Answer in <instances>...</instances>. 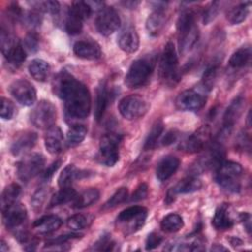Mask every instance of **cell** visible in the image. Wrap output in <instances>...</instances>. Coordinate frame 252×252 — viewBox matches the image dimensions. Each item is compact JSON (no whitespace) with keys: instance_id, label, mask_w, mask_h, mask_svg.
I'll return each instance as SVG.
<instances>
[{"instance_id":"1","label":"cell","mask_w":252,"mask_h":252,"mask_svg":"<svg viewBox=\"0 0 252 252\" xmlns=\"http://www.w3.org/2000/svg\"><path fill=\"white\" fill-rule=\"evenodd\" d=\"M54 94L64 100L66 115L70 118L84 119L91 110L89 89L67 71L60 72L53 80Z\"/></svg>"},{"instance_id":"2","label":"cell","mask_w":252,"mask_h":252,"mask_svg":"<svg viewBox=\"0 0 252 252\" xmlns=\"http://www.w3.org/2000/svg\"><path fill=\"white\" fill-rule=\"evenodd\" d=\"M157 63L155 53L146 54L136 59L130 66L126 76L125 84L130 89H136L145 86L150 80Z\"/></svg>"},{"instance_id":"3","label":"cell","mask_w":252,"mask_h":252,"mask_svg":"<svg viewBox=\"0 0 252 252\" xmlns=\"http://www.w3.org/2000/svg\"><path fill=\"white\" fill-rule=\"evenodd\" d=\"M243 173L242 166L234 161L223 160L216 169V182L228 193H237L240 191V177Z\"/></svg>"},{"instance_id":"4","label":"cell","mask_w":252,"mask_h":252,"mask_svg":"<svg viewBox=\"0 0 252 252\" xmlns=\"http://www.w3.org/2000/svg\"><path fill=\"white\" fill-rule=\"evenodd\" d=\"M148 210L142 206H132L123 210L116 218V224L125 235L139 230L145 223Z\"/></svg>"},{"instance_id":"5","label":"cell","mask_w":252,"mask_h":252,"mask_svg":"<svg viewBox=\"0 0 252 252\" xmlns=\"http://www.w3.org/2000/svg\"><path fill=\"white\" fill-rule=\"evenodd\" d=\"M1 51L8 64L13 68L20 67L27 57V51L24 45L14 36L10 35L3 28L0 32Z\"/></svg>"},{"instance_id":"6","label":"cell","mask_w":252,"mask_h":252,"mask_svg":"<svg viewBox=\"0 0 252 252\" xmlns=\"http://www.w3.org/2000/svg\"><path fill=\"white\" fill-rule=\"evenodd\" d=\"M178 58L175 46L171 41H168L162 51L159 62V74L161 79L169 84H174L179 80Z\"/></svg>"},{"instance_id":"7","label":"cell","mask_w":252,"mask_h":252,"mask_svg":"<svg viewBox=\"0 0 252 252\" xmlns=\"http://www.w3.org/2000/svg\"><path fill=\"white\" fill-rule=\"evenodd\" d=\"M122 137L119 134L108 133L100 139L97 159L106 166H113L119 159V144Z\"/></svg>"},{"instance_id":"8","label":"cell","mask_w":252,"mask_h":252,"mask_svg":"<svg viewBox=\"0 0 252 252\" xmlns=\"http://www.w3.org/2000/svg\"><path fill=\"white\" fill-rule=\"evenodd\" d=\"M44 162V157L40 154L32 153L25 156L17 163V174L19 179L23 182L30 181L42 170Z\"/></svg>"},{"instance_id":"9","label":"cell","mask_w":252,"mask_h":252,"mask_svg":"<svg viewBox=\"0 0 252 252\" xmlns=\"http://www.w3.org/2000/svg\"><path fill=\"white\" fill-rule=\"evenodd\" d=\"M31 122L38 129H48L56 120V108L48 100L39 101L32 110Z\"/></svg>"},{"instance_id":"10","label":"cell","mask_w":252,"mask_h":252,"mask_svg":"<svg viewBox=\"0 0 252 252\" xmlns=\"http://www.w3.org/2000/svg\"><path fill=\"white\" fill-rule=\"evenodd\" d=\"M118 110L125 119L133 120L145 115L148 110V103L142 96L131 94L119 101Z\"/></svg>"},{"instance_id":"11","label":"cell","mask_w":252,"mask_h":252,"mask_svg":"<svg viewBox=\"0 0 252 252\" xmlns=\"http://www.w3.org/2000/svg\"><path fill=\"white\" fill-rule=\"evenodd\" d=\"M120 26V18L114 8L104 6L95 18V27L98 32L104 36L112 34Z\"/></svg>"},{"instance_id":"12","label":"cell","mask_w":252,"mask_h":252,"mask_svg":"<svg viewBox=\"0 0 252 252\" xmlns=\"http://www.w3.org/2000/svg\"><path fill=\"white\" fill-rule=\"evenodd\" d=\"M205 104L206 96L195 90L183 91L175 99L176 107L183 111H198L202 109Z\"/></svg>"},{"instance_id":"13","label":"cell","mask_w":252,"mask_h":252,"mask_svg":"<svg viewBox=\"0 0 252 252\" xmlns=\"http://www.w3.org/2000/svg\"><path fill=\"white\" fill-rule=\"evenodd\" d=\"M13 97L22 105L30 106L36 100V92L34 87L26 80H17L9 88Z\"/></svg>"},{"instance_id":"14","label":"cell","mask_w":252,"mask_h":252,"mask_svg":"<svg viewBox=\"0 0 252 252\" xmlns=\"http://www.w3.org/2000/svg\"><path fill=\"white\" fill-rule=\"evenodd\" d=\"M2 216L5 226L9 229H16L26 220L27 209L23 204L16 202L2 210Z\"/></svg>"},{"instance_id":"15","label":"cell","mask_w":252,"mask_h":252,"mask_svg":"<svg viewBox=\"0 0 252 252\" xmlns=\"http://www.w3.org/2000/svg\"><path fill=\"white\" fill-rule=\"evenodd\" d=\"M211 141V132L207 126L201 127L194 134L190 135L181 145V148L188 153H197L205 150Z\"/></svg>"},{"instance_id":"16","label":"cell","mask_w":252,"mask_h":252,"mask_svg":"<svg viewBox=\"0 0 252 252\" xmlns=\"http://www.w3.org/2000/svg\"><path fill=\"white\" fill-rule=\"evenodd\" d=\"M244 105H245V99L240 95L235 97L233 100H231L230 104L227 106L223 114V128H222V134H220V137L229 133V131L231 130L235 122L241 116Z\"/></svg>"},{"instance_id":"17","label":"cell","mask_w":252,"mask_h":252,"mask_svg":"<svg viewBox=\"0 0 252 252\" xmlns=\"http://www.w3.org/2000/svg\"><path fill=\"white\" fill-rule=\"evenodd\" d=\"M118 45L126 53H134L139 48V35L136 29L131 26H125L118 34Z\"/></svg>"},{"instance_id":"18","label":"cell","mask_w":252,"mask_h":252,"mask_svg":"<svg viewBox=\"0 0 252 252\" xmlns=\"http://www.w3.org/2000/svg\"><path fill=\"white\" fill-rule=\"evenodd\" d=\"M74 53L83 59L95 60L100 57L101 50L99 45L92 40H79L74 44Z\"/></svg>"},{"instance_id":"19","label":"cell","mask_w":252,"mask_h":252,"mask_svg":"<svg viewBox=\"0 0 252 252\" xmlns=\"http://www.w3.org/2000/svg\"><path fill=\"white\" fill-rule=\"evenodd\" d=\"M63 134L61 129L57 125H53L46 129L44 136V145L48 153L51 155H57L63 148Z\"/></svg>"},{"instance_id":"20","label":"cell","mask_w":252,"mask_h":252,"mask_svg":"<svg viewBox=\"0 0 252 252\" xmlns=\"http://www.w3.org/2000/svg\"><path fill=\"white\" fill-rule=\"evenodd\" d=\"M37 141V135L34 132H25L21 134L12 144L11 153L14 156H20L34 147Z\"/></svg>"},{"instance_id":"21","label":"cell","mask_w":252,"mask_h":252,"mask_svg":"<svg viewBox=\"0 0 252 252\" xmlns=\"http://www.w3.org/2000/svg\"><path fill=\"white\" fill-rule=\"evenodd\" d=\"M179 166V159L174 156H166L158 163L156 169L157 178L159 181H165L171 177Z\"/></svg>"},{"instance_id":"22","label":"cell","mask_w":252,"mask_h":252,"mask_svg":"<svg viewBox=\"0 0 252 252\" xmlns=\"http://www.w3.org/2000/svg\"><path fill=\"white\" fill-rule=\"evenodd\" d=\"M166 17L163 8H156L148 17L146 28L152 36H157L165 25Z\"/></svg>"},{"instance_id":"23","label":"cell","mask_w":252,"mask_h":252,"mask_svg":"<svg viewBox=\"0 0 252 252\" xmlns=\"http://www.w3.org/2000/svg\"><path fill=\"white\" fill-rule=\"evenodd\" d=\"M62 224V220L55 215L43 216L36 220L32 226L39 234H48L57 230Z\"/></svg>"},{"instance_id":"24","label":"cell","mask_w":252,"mask_h":252,"mask_svg":"<svg viewBox=\"0 0 252 252\" xmlns=\"http://www.w3.org/2000/svg\"><path fill=\"white\" fill-rule=\"evenodd\" d=\"M110 94L104 83H101L96 90V97H95V106H94V117L97 121H99L109 103Z\"/></svg>"},{"instance_id":"25","label":"cell","mask_w":252,"mask_h":252,"mask_svg":"<svg viewBox=\"0 0 252 252\" xmlns=\"http://www.w3.org/2000/svg\"><path fill=\"white\" fill-rule=\"evenodd\" d=\"M199 38V30L198 27L195 26L192 29L178 33V45L180 53L184 54L188 52L197 42Z\"/></svg>"},{"instance_id":"26","label":"cell","mask_w":252,"mask_h":252,"mask_svg":"<svg viewBox=\"0 0 252 252\" xmlns=\"http://www.w3.org/2000/svg\"><path fill=\"white\" fill-rule=\"evenodd\" d=\"M202 188V181L196 176H188L180 180L171 190L175 195L193 193Z\"/></svg>"},{"instance_id":"27","label":"cell","mask_w":252,"mask_h":252,"mask_svg":"<svg viewBox=\"0 0 252 252\" xmlns=\"http://www.w3.org/2000/svg\"><path fill=\"white\" fill-rule=\"evenodd\" d=\"M86 175L87 174L85 172L77 169L75 165L69 164L60 173L58 177V185L61 188L71 187V184L74 182V180L80 179Z\"/></svg>"},{"instance_id":"28","label":"cell","mask_w":252,"mask_h":252,"mask_svg":"<svg viewBox=\"0 0 252 252\" xmlns=\"http://www.w3.org/2000/svg\"><path fill=\"white\" fill-rule=\"evenodd\" d=\"M29 72L31 76L38 81V82H44L50 71V67L48 63L42 59H33L30 64H29Z\"/></svg>"},{"instance_id":"29","label":"cell","mask_w":252,"mask_h":252,"mask_svg":"<svg viewBox=\"0 0 252 252\" xmlns=\"http://www.w3.org/2000/svg\"><path fill=\"white\" fill-rule=\"evenodd\" d=\"M212 224L216 229H219V230L228 229L232 226L233 220L230 219L227 213L226 206H220L216 210L213 220H212Z\"/></svg>"},{"instance_id":"30","label":"cell","mask_w":252,"mask_h":252,"mask_svg":"<svg viewBox=\"0 0 252 252\" xmlns=\"http://www.w3.org/2000/svg\"><path fill=\"white\" fill-rule=\"evenodd\" d=\"M99 198V191L95 188H91L85 190L81 194L77 195L75 200L73 201V208L82 209L95 203Z\"/></svg>"},{"instance_id":"31","label":"cell","mask_w":252,"mask_h":252,"mask_svg":"<svg viewBox=\"0 0 252 252\" xmlns=\"http://www.w3.org/2000/svg\"><path fill=\"white\" fill-rule=\"evenodd\" d=\"M251 58V48L249 46H242L237 49L229 58V66L238 69L244 67Z\"/></svg>"},{"instance_id":"32","label":"cell","mask_w":252,"mask_h":252,"mask_svg":"<svg viewBox=\"0 0 252 252\" xmlns=\"http://www.w3.org/2000/svg\"><path fill=\"white\" fill-rule=\"evenodd\" d=\"M77 192L75 189L72 187H65L61 188L58 192H56L50 199L49 206L50 207H55V206H60L63 204H66L70 201H74L75 198L77 197Z\"/></svg>"},{"instance_id":"33","label":"cell","mask_w":252,"mask_h":252,"mask_svg":"<svg viewBox=\"0 0 252 252\" xmlns=\"http://www.w3.org/2000/svg\"><path fill=\"white\" fill-rule=\"evenodd\" d=\"M21 194V187L17 183H12L8 185L2 192L1 195V209L4 210L8 206L17 202Z\"/></svg>"},{"instance_id":"34","label":"cell","mask_w":252,"mask_h":252,"mask_svg":"<svg viewBox=\"0 0 252 252\" xmlns=\"http://www.w3.org/2000/svg\"><path fill=\"white\" fill-rule=\"evenodd\" d=\"M88 133V129L83 124L73 125L67 132V144L69 147H76L83 142L86 135Z\"/></svg>"},{"instance_id":"35","label":"cell","mask_w":252,"mask_h":252,"mask_svg":"<svg viewBox=\"0 0 252 252\" xmlns=\"http://www.w3.org/2000/svg\"><path fill=\"white\" fill-rule=\"evenodd\" d=\"M181 216L176 213L166 215L160 221V227L165 232H176L183 226Z\"/></svg>"},{"instance_id":"36","label":"cell","mask_w":252,"mask_h":252,"mask_svg":"<svg viewBox=\"0 0 252 252\" xmlns=\"http://www.w3.org/2000/svg\"><path fill=\"white\" fill-rule=\"evenodd\" d=\"M249 5H250V2H245L231 8L227 13V21L231 25H237L243 22L248 15Z\"/></svg>"},{"instance_id":"37","label":"cell","mask_w":252,"mask_h":252,"mask_svg":"<svg viewBox=\"0 0 252 252\" xmlns=\"http://www.w3.org/2000/svg\"><path fill=\"white\" fill-rule=\"evenodd\" d=\"M83 28V20L68 8L65 18V30L69 34H78Z\"/></svg>"},{"instance_id":"38","label":"cell","mask_w":252,"mask_h":252,"mask_svg":"<svg viewBox=\"0 0 252 252\" xmlns=\"http://www.w3.org/2000/svg\"><path fill=\"white\" fill-rule=\"evenodd\" d=\"M92 221H93V217L89 215H84V214H76L71 216L67 220L66 223L70 229L74 231H78V230L87 228Z\"/></svg>"},{"instance_id":"39","label":"cell","mask_w":252,"mask_h":252,"mask_svg":"<svg viewBox=\"0 0 252 252\" xmlns=\"http://www.w3.org/2000/svg\"><path fill=\"white\" fill-rule=\"evenodd\" d=\"M162 131H163V124H162V122L161 121H157L153 125V127H152V129H151L147 139L145 140L144 150L147 151V150L154 149L157 146V144L158 142V139L161 136Z\"/></svg>"},{"instance_id":"40","label":"cell","mask_w":252,"mask_h":252,"mask_svg":"<svg viewBox=\"0 0 252 252\" xmlns=\"http://www.w3.org/2000/svg\"><path fill=\"white\" fill-rule=\"evenodd\" d=\"M217 63L218 62H215V63L209 65L203 74L202 84H203L204 90H206V91H210L214 88V84H215L218 69H219V64H217Z\"/></svg>"},{"instance_id":"41","label":"cell","mask_w":252,"mask_h":252,"mask_svg":"<svg viewBox=\"0 0 252 252\" xmlns=\"http://www.w3.org/2000/svg\"><path fill=\"white\" fill-rule=\"evenodd\" d=\"M127 198H128V190H127V188L121 187L106 201V203L103 205L102 209L103 210L112 209V208L116 207L117 205L125 202L127 200Z\"/></svg>"},{"instance_id":"42","label":"cell","mask_w":252,"mask_h":252,"mask_svg":"<svg viewBox=\"0 0 252 252\" xmlns=\"http://www.w3.org/2000/svg\"><path fill=\"white\" fill-rule=\"evenodd\" d=\"M70 9L77 15L79 16L83 21L88 19L94 10L92 7L89 5L88 2L85 1H74L70 7Z\"/></svg>"},{"instance_id":"43","label":"cell","mask_w":252,"mask_h":252,"mask_svg":"<svg viewBox=\"0 0 252 252\" xmlns=\"http://www.w3.org/2000/svg\"><path fill=\"white\" fill-rule=\"evenodd\" d=\"M39 11L49 13L53 16H57L60 12V4L57 1H43V2H33Z\"/></svg>"},{"instance_id":"44","label":"cell","mask_w":252,"mask_h":252,"mask_svg":"<svg viewBox=\"0 0 252 252\" xmlns=\"http://www.w3.org/2000/svg\"><path fill=\"white\" fill-rule=\"evenodd\" d=\"M15 114V105L6 97H1L0 116L5 120H10Z\"/></svg>"},{"instance_id":"45","label":"cell","mask_w":252,"mask_h":252,"mask_svg":"<svg viewBox=\"0 0 252 252\" xmlns=\"http://www.w3.org/2000/svg\"><path fill=\"white\" fill-rule=\"evenodd\" d=\"M220 2L215 1L211 3V5L205 10L204 16H203V22L205 25H208L217 17L220 11Z\"/></svg>"},{"instance_id":"46","label":"cell","mask_w":252,"mask_h":252,"mask_svg":"<svg viewBox=\"0 0 252 252\" xmlns=\"http://www.w3.org/2000/svg\"><path fill=\"white\" fill-rule=\"evenodd\" d=\"M24 47L27 52H36L38 49V37L35 33L30 32L24 39Z\"/></svg>"},{"instance_id":"47","label":"cell","mask_w":252,"mask_h":252,"mask_svg":"<svg viewBox=\"0 0 252 252\" xmlns=\"http://www.w3.org/2000/svg\"><path fill=\"white\" fill-rule=\"evenodd\" d=\"M46 197V190L45 188H38L32 197V205L34 211L40 210L42 204L44 203Z\"/></svg>"},{"instance_id":"48","label":"cell","mask_w":252,"mask_h":252,"mask_svg":"<svg viewBox=\"0 0 252 252\" xmlns=\"http://www.w3.org/2000/svg\"><path fill=\"white\" fill-rule=\"evenodd\" d=\"M114 241L109 237V235H103L94 246V249L95 250H102V251H108L112 250V247L114 246Z\"/></svg>"},{"instance_id":"49","label":"cell","mask_w":252,"mask_h":252,"mask_svg":"<svg viewBox=\"0 0 252 252\" xmlns=\"http://www.w3.org/2000/svg\"><path fill=\"white\" fill-rule=\"evenodd\" d=\"M148 196V185L146 183H141L134 193L132 194L131 201L132 202H138L141 200H144Z\"/></svg>"},{"instance_id":"50","label":"cell","mask_w":252,"mask_h":252,"mask_svg":"<svg viewBox=\"0 0 252 252\" xmlns=\"http://www.w3.org/2000/svg\"><path fill=\"white\" fill-rule=\"evenodd\" d=\"M162 241V237L160 235H158L156 232H152L148 235L147 239H146V250H152L155 249L156 247H158Z\"/></svg>"},{"instance_id":"51","label":"cell","mask_w":252,"mask_h":252,"mask_svg":"<svg viewBox=\"0 0 252 252\" xmlns=\"http://www.w3.org/2000/svg\"><path fill=\"white\" fill-rule=\"evenodd\" d=\"M26 20V23L34 28V27H38L41 23V17L39 15V13L37 11H32V12H29L26 16H23Z\"/></svg>"},{"instance_id":"52","label":"cell","mask_w":252,"mask_h":252,"mask_svg":"<svg viewBox=\"0 0 252 252\" xmlns=\"http://www.w3.org/2000/svg\"><path fill=\"white\" fill-rule=\"evenodd\" d=\"M177 138H178V133L175 130H170L161 139L160 143L162 146H168V145H171L172 143H174L177 140Z\"/></svg>"},{"instance_id":"53","label":"cell","mask_w":252,"mask_h":252,"mask_svg":"<svg viewBox=\"0 0 252 252\" xmlns=\"http://www.w3.org/2000/svg\"><path fill=\"white\" fill-rule=\"evenodd\" d=\"M60 164H61V160H56V161L52 162V163L47 167V169L44 171L42 177H43L46 181H47L48 179H50V178L52 177V175L55 173V171L59 168Z\"/></svg>"},{"instance_id":"54","label":"cell","mask_w":252,"mask_h":252,"mask_svg":"<svg viewBox=\"0 0 252 252\" xmlns=\"http://www.w3.org/2000/svg\"><path fill=\"white\" fill-rule=\"evenodd\" d=\"M0 250H1V251H7V250H8V246H6V243H5L4 240H1Z\"/></svg>"},{"instance_id":"55","label":"cell","mask_w":252,"mask_h":252,"mask_svg":"<svg viewBox=\"0 0 252 252\" xmlns=\"http://www.w3.org/2000/svg\"><path fill=\"white\" fill-rule=\"evenodd\" d=\"M212 250H214V251H220V250H226V248H224V247H222V246H219V245H216V246H214V247H212Z\"/></svg>"}]
</instances>
